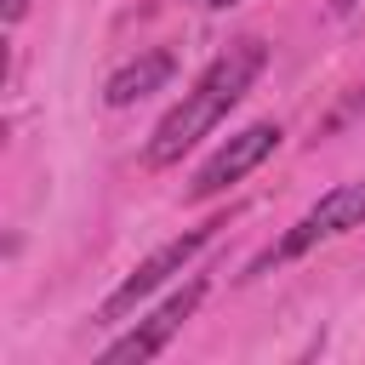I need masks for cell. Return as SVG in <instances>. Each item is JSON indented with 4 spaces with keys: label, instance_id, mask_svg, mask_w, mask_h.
Masks as SVG:
<instances>
[{
    "label": "cell",
    "instance_id": "1",
    "mask_svg": "<svg viewBox=\"0 0 365 365\" xmlns=\"http://www.w3.org/2000/svg\"><path fill=\"white\" fill-rule=\"evenodd\" d=\"M262 63H268V46H262V40H234V46L194 80V91H182V103L154 125V137H148V165H171V160H182L205 131H217L222 114L251 91V80L262 74Z\"/></svg>",
    "mask_w": 365,
    "mask_h": 365
},
{
    "label": "cell",
    "instance_id": "2",
    "mask_svg": "<svg viewBox=\"0 0 365 365\" xmlns=\"http://www.w3.org/2000/svg\"><path fill=\"white\" fill-rule=\"evenodd\" d=\"M211 240H217V222H205V228H188L182 240H165V245H160L154 257H143V262L125 274V285H120V291L103 302V319H125V314H131L137 302H148V297H154V291H160L171 274H182V268H188V262H194V257H200Z\"/></svg>",
    "mask_w": 365,
    "mask_h": 365
},
{
    "label": "cell",
    "instance_id": "3",
    "mask_svg": "<svg viewBox=\"0 0 365 365\" xmlns=\"http://www.w3.org/2000/svg\"><path fill=\"white\" fill-rule=\"evenodd\" d=\"M200 297H205V279H188L182 291H171V297H165V302H160L148 319H137V325H131L120 342H108V348H103V365H131V359L143 365V359L165 354V342L182 331V319L200 308Z\"/></svg>",
    "mask_w": 365,
    "mask_h": 365
},
{
    "label": "cell",
    "instance_id": "4",
    "mask_svg": "<svg viewBox=\"0 0 365 365\" xmlns=\"http://www.w3.org/2000/svg\"><path fill=\"white\" fill-rule=\"evenodd\" d=\"M348 228H365V182H342V188L319 194V205H308V211L297 217V228L274 245V257H279V262H285V257H302V251H314L319 240H336V234H348Z\"/></svg>",
    "mask_w": 365,
    "mask_h": 365
},
{
    "label": "cell",
    "instance_id": "5",
    "mask_svg": "<svg viewBox=\"0 0 365 365\" xmlns=\"http://www.w3.org/2000/svg\"><path fill=\"white\" fill-rule=\"evenodd\" d=\"M279 148V125H268V120H257V125H245V131H234L200 171H194V188H188V200H211V194H222L228 182H240L245 171H257L268 154Z\"/></svg>",
    "mask_w": 365,
    "mask_h": 365
},
{
    "label": "cell",
    "instance_id": "6",
    "mask_svg": "<svg viewBox=\"0 0 365 365\" xmlns=\"http://www.w3.org/2000/svg\"><path fill=\"white\" fill-rule=\"evenodd\" d=\"M171 74H177V57H171V51H143L137 63H125V68L108 74L103 103H108V108H131V103H143L148 91H160Z\"/></svg>",
    "mask_w": 365,
    "mask_h": 365
},
{
    "label": "cell",
    "instance_id": "7",
    "mask_svg": "<svg viewBox=\"0 0 365 365\" xmlns=\"http://www.w3.org/2000/svg\"><path fill=\"white\" fill-rule=\"evenodd\" d=\"M23 11H29V0H6V23H17Z\"/></svg>",
    "mask_w": 365,
    "mask_h": 365
},
{
    "label": "cell",
    "instance_id": "8",
    "mask_svg": "<svg viewBox=\"0 0 365 365\" xmlns=\"http://www.w3.org/2000/svg\"><path fill=\"white\" fill-rule=\"evenodd\" d=\"M205 6H211V11H228V6H240V0H205Z\"/></svg>",
    "mask_w": 365,
    "mask_h": 365
}]
</instances>
